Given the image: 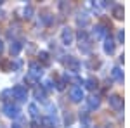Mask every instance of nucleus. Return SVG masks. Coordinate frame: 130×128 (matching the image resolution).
Segmentation results:
<instances>
[{"mask_svg": "<svg viewBox=\"0 0 130 128\" xmlns=\"http://www.w3.org/2000/svg\"><path fill=\"white\" fill-rule=\"evenodd\" d=\"M30 114L33 116V118L38 116V113H37V106H35V104H31V106H30Z\"/></svg>", "mask_w": 130, "mask_h": 128, "instance_id": "nucleus-20", "label": "nucleus"}, {"mask_svg": "<svg viewBox=\"0 0 130 128\" xmlns=\"http://www.w3.org/2000/svg\"><path fill=\"white\" fill-rule=\"evenodd\" d=\"M111 75H113V78H115V80H121V78H123L120 68H113V73H111Z\"/></svg>", "mask_w": 130, "mask_h": 128, "instance_id": "nucleus-17", "label": "nucleus"}, {"mask_svg": "<svg viewBox=\"0 0 130 128\" xmlns=\"http://www.w3.org/2000/svg\"><path fill=\"white\" fill-rule=\"evenodd\" d=\"M43 87H45V90H50V88H52V83L47 80V81H43Z\"/></svg>", "mask_w": 130, "mask_h": 128, "instance_id": "nucleus-22", "label": "nucleus"}, {"mask_svg": "<svg viewBox=\"0 0 130 128\" xmlns=\"http://www.w3.org/2000/svg\"><path fill=\"white\" fill-rule=\"evenodd\" d=\"M92 33H94V36H95V38H101V36H104L106 30H104V26H102V24H95Z\"/></svg>", "mask_w": 130, "mask_h": 128, "instance_id": "nucleus-11", "label": "nucleus"}, {"mask_svg": "<svg viewBox=\"0 0 130 128\" xmlns=\"http://www.w3.org/2000/svg\"><path fill=\"white\" fill-rule=\"evenodd\" d=\"M10 94H12V95H14L16 99H18V100H26L28 90H26V87H23V85H16L14 88L10 90Z\"/></svg>", "mask_w": 130, "mask_h": 128, "instance_id": "nucleus-4", "label": "nucleus"}, {"mask_svg": "<svg viewBox=\"0 0 130 128\" xmlns=\"http://www.w3.org/2000/svg\"><path fill=\"white\" fill-rule=\"evenodd\" d=\"M4 113H5V116H9V118H18V116H19V107H18L16 104H12V102H7V104L4 106Z\"/></svg>", "mask_w": 130, "mask_h": 128, "instance_id": "nucleus-5", "label": "nucleus"}, {"mask_svg": "<svg viewBox=\"0 0 130 128\" xmlns=\"http://www.w3.org/2000/svg\"><path fill=\"white\" fill-rule=\"evenodd\" d=\"M118 40H120V42H123V31H120V33H118Z\"/></svg>", "mask_w": 130, "mask_h": 128, "instance_id": "nucleus-23", "label": "nucleus"}, {"mask_svg": "<svg viewBox=\"0 0 130 128\" xmlns=\"http://www.w3.org/2000/svg\"><path fill=\"white\" fill-rule=\"evenodd\" d=\"M95 128H101V126H95Z\"/></svg>", "mask_w": 130, "mask_h": 128, "instance_id": "nucleus-26", "label": "nucleus"}, {"mask_svg": "<svg viewBox=\"0 0 130 128\" xmlns=\"http://www.w3.org/2000/svg\"><path fill=\"white\" fill-rule=\"evenodd\" d=\"M21 49H23V43L18 42V40H14L12 45H10V56H18V54L21 52Z\"/></svg>", "mask_w": 130, "mask_h": 128, "instance_id": "nucleus-9", "label": "nucleus"}, {"mask_svg": "<svg viewBox=\"0 0 130 128\" xmlns=\"http://www.w3.org/2000/svg\"><path fill=\"white\" fill-rule=\"evenodd\" d=\"M104 52H106V54H113V52H115V42L111 38L106 40V43H104Z\"/></svg>", "mask_w": 130, "mask_h": 128, "instance_id": "nucleus-13", "label": "nucleus"}, {"mask_svg": "<svg viewBox=\"0 0 130 128\" xmlns=\"http://www.w3.org/2000/svg\"><path fill=\"white\" fill-rule=\"evenodd\" d=\"M109 106L113 109H121L123 107V99L120 95H111L109 97Z\"/></svg>", "mask_w": 130, "mask_h": 128, "instance_id": "nucleus-8", "label": "nucleus"}, {"mask_svg": "<svg viewBox=\"0 0 130 128\" xmlns=\"http://www.w3.org/2000/svg\"><path fill=\"white\" fill-rule=\"evenodd\" d=\"M78 38H80V50L83 52V54H89L90 52V42H89V38H87V33L85 31H80L78 33Z\"/></svg>", "mask_w": 130, "mask_h": 128, "instance_id": "nucleus-3", "label": "nucleus"}, {"mask_svg": "<svg viewBox=\"0 0 130 128\" xmlns=\"http://www.w3.org/2000/svg\"><path fill=\"white\" fill-rule=\"evenodd\" d=\"M80 123H82V128H90V116L87 113L80 114Z\"/></svg>", "mask_w": 130, "mask_h": 128, "instance_id": "nucleus-12", "label": "nucleus"}, {"mask_svg": "<svg viewBox=\"0 0 130 128\" xmlns=\"http://www.w3.org/2000/svg\"><path fill=\"white\" fill-rule=\"evenodd\" d=\"M76 23H78V24H80V26H85V24H87V23H89V17H87V16H85V14H80V16H78V17H76Z\"/></svg>", "mask_w": 130, "mask_h": 128, "instance_id": "nucleus-16", "label": "nucleus"}, {"mask_svg": "<svg viewBox=\"0 0 130 128\" xmlns=\"http://www.w3.org/2000/svg\"><path fill=\"white\" fill-rule=\"evenodd\" d=\"M82 99H83V90H82V87H73L71 88V100L73 102H80Z\"/></svg>", "mask_w": 130, "mask_h": 128, "instance_id": "nucleus-7", "label": "nucleus"}, {"mask_svg": "<svg viewBox=\"0 0 130 128\" xmlns=\"http://www.w3.org/2000/svg\"><path fill=\"white\" fill-rule=\"evenodd\" d=\"M0 66H2V69H4V71H9V62H7V61H0Z\"/></svg>", "mask_w": 130, "mask_h": 128, "instance_id": "nucleus-21", "label": "nucleus"}, {"mask_svg": "<svg viewBox=\"0 0 130 128\" xmlns=\"http://www.w3.org/2000/svg\"><path fill=\"white\" fill-rule=\"evenodd\" d=\"M2 52H4V42L0 40V54H2Z\"/></svg>", "mask_w": 130, "mask_h": 128, "instance_id": "nucleus-24", "label": "nucleus"}, {"mask_svg": "<svg viewBox=\"0 0 130 128\" xmlns=\"http://www.w3.org/2000/svg\"><path fill=\"white\" fill-rule=\"evenodd\" d=\"M30 78L33 80H40L42 75H43V69H42V66L38 64V62H30Z\"/></svg>", "mask_w": 130, "mask_h": 128, "instance_id": "nucleus-1", "label": "nucleus"}, {"mask_svg": "<svg viewBox=\"0 0 130 128\" xmlns=\"http://www.w3.org/2000/svg\"><path fill=\"white\" fill-rule=\"evenodd\" d=\"M64 62H66V66H68V71H75V73H76V71L80 69V62L75 59L73 56H68V59L64 61Z\"/></svg>", "mask_w": 130, "mask_h": 128, "instance_id": "nucleus-6", "label": "nucleus"}, {"mask_svg": "<svg viewBox=\"0 0 130 128\" xmlns=\"http://www.w3.org/2000/svg\"><path fill=\"white\" fill-rule=\"evenodd\" d=\"M61 40H62V43H64V45H71V43H73V40H75V33H73V30H71L70 26L62 28Z\"/></svg>", "mask_w": 130, "mask_h": 128, "instance_id": "nucleus-2", "label": "nucleus"}, {"mask_svg": "<svg viewBox=\"0 0 130 128\" xmlns=\"http://www.w3.org/2000/svg\"><path fill=\"white\" fill-rule=\"evenodd\" d=\"M40 59H42V62H43L45 66L50 64V59H49V54H47V52H40Z\"/></svg>", "mask_w": 130, "mask_h": 128, "instance_id": "nucleus-18", "label": "nucleus"}, {"mask_svg": "<svg viewBox=\"0 0 130 128\" xmlns=\"http://www.w3.org/2000/svg\"><path fill=\"white\" fill-rule=\"evenodd\" d=\"M45 128H52V126H45Z\"/></svg>", "mask_w": 130, "mask_h": 128, "instance_id": "nucleus-25", "label": "nucleus"}, {"mask_svg": "<svg viewBox=\"0 0 130 128\" xmlns=\"http://www.w3.org/2000/svg\"><path fill=\"white\" fill-rule=\"evenodd\" d=\"M0 5H2V2H0Z\"/></svg>", "mask_w": 130, "mask_h": 128, "instance_id": "nucleus-27", "label": "nucleus"}, {"mask_svg": "<svg viewBox=\"0 0 130 128\" xmlns=\"http://www.w3.org/2000/svg\"><path fill=\"white\" fill-rule=\"evenodd\" d=\"M33 16V7L28 5V7H24V17H31Z\"/></svg>", "mask_w": 130, "mask_h": 128, "instance_id": "nucleus-19", "label": "nucleus"}, {"mask_svg": "<svg viewBox=\"0 0 130 128\" xmlns=\"http://www.w3.org/2000/svg\"><path fill=\"white\" fill-rule=\"evenodd\" d=\"M113 16H115L116 19H121V17H123V7H121V5H115V7H113Z\"/></svg>", "mask_w": 130, "mask_h": 128, "instance_id": "nucleus-14", "label": "nucleus"}, {"mask_svg": "<svg viewBox=\"0 0 130 128\" xmlns=\"http://www.w3.org/2000/svg\"><path fill=\"white\" fill-rule=\"evenodd\" d=\"M85 83H87V88H89V90H95V88H97V80L89 78Z\"/></svg>", "mask_w": 130, "mask_h": 128, "instance_id": "nucleus-15", "label": "nucleus"}, {"mask_svg": "<svg viewBox=\"0 0 130 128\" xmlns=\"http://www.w3.org/2000/svg\"><path fill=\"white\" fill-rule=\"evenodd\" d=\"M87 104H89L90 109H97V107H99V104H101V99L97 97V95H92V97L87 99Z\"/></svg>", "mask_w": 130, "mask_h": 128, "instance_id": "nucleus-10", "label": "nucleus"}]
</instances>
